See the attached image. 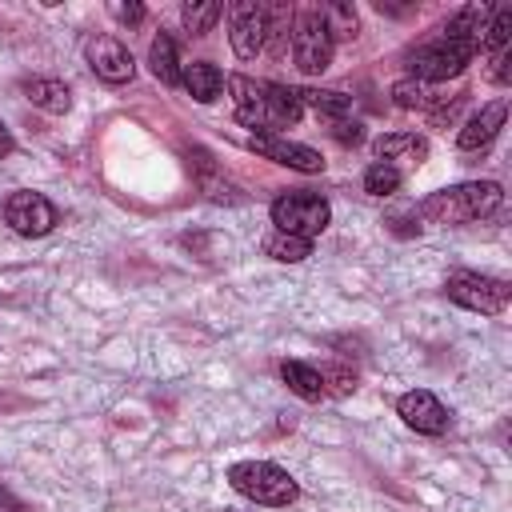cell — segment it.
Wrapping results in <instances>:
<instances>
[{
  "label": "cell",
  "mask_w": 512,
  "mask_h": 512,
  "mask_svg": "<svg viewBox=\"0 0 512 512\" xmlns=\"http://www.w3.org/2000/svg\"><path fill=\"white\" fill-rule=\"evenodd\" d=\"M504 116H508V100H492V104H484L480 112H472V116L464 120V128L456 132V148H460V152H476V148L492 144L496 132L504 128Z\"/></svg>",
  "instance_id": "cell-13"
},
{
  "label": "cell",
  "mask_w": 512,
  "mask_h": 512,
  "mask_svg": "<svg viewBox=\"0 0 512 512\" xmlns=\"http://www.w3.org/2000/svg\"><path fill=\"white\" fill-rule=\"evenodd\" d=\"M508 36H512V8L500 4V8H492L488 24H484V32H480V48H484L488 56H496V52L508 48Z\"/></svg>",
  "instance_id": "cell-22"
},
{
  "label": "cell",
  "mask_w": 512,
  "mask_h": 512,
  "mask_svg": "<svg viewBox=\"0 0 512 512\" xmlns=\"http://www.w3.org/2000/svg\"><path fill=\"white\" fill-rule=\"evenodd\" d=\"M504 192L496 180H464L452 188H440L416 204V212L432 224H472L480 216H492L500 208Z\"/></svg>",
  "instance_id": "cell-2"
},
{
  "label": "cell",
  "mask_w": 512,
  "mask_h": 512,
  "mask_svg": "<svg viewBox=\"0 0 512 512\" xmlns=\"http://www.w3.org/2000/svg\"><path fill=\"white\" fill-rule=\"evenodd\" d=\"M324 380V396H348L356 392V372L348 364H316Z\"/></svg>",
  "instance_id": "cell-26"
},
{
  "label": "cell",
  "mask_w": 512,
  "mask_h": 512,
  "mask_svg": "<svg viewBox=\"0 0 512 512\" xmlns=\"http://www.w3.org/2000/svg\"><path fill=\"white\" fill-rule=\"evenodd\" d=\"M228 92L236 104V120L256 132H276L288 128L304 116V104L296 88L272 84V80H252V76H228Z\"/></svg>",
  "instance_id": "cell-1"
},
{
  "label": "cell",
  "mask_w": 512,
  "mask_h": 512,
  "mask_svg": "<svg viewBox=\"0 0 512 512\" xmlns=\"http://www.w3.org/2000/svg\"><path fill=\"white\" fill-rule=\"evenodd\" d=\"M20 92H24V100H28V104H36L40 112H52V116H60V112H68V108H72V92H68V84H64V80L32 76V80H24V84H20Z\"/></svg>",
  "instance_id": "cell-16"
},
{
  "label": "cell",
  "mask_w": 512,
  "mask_h": 512,
  "mask_svg": "<svg viewBox=\"0 0 512 512\" xmlns=\"http://www.w3.org/2000/svg\"><path fill=\"white\" fill-rule=\"evenodd\" d=\"M444 292H448L452 304H460L468 312H480V316H500L508 308V300H512L508 280L480 276V272H452Z\"/></svg>",
  "instance_id": "cell-7"
},
{
  "label": "cell",
  "mask_w": 512,
  "mask_h": 512,
  "mask_svg": "<svg viewBox=\"0 0 512 512\" xmlns=\"http://www.w3.org/2000/svg\"><path fill=\"white\" fill-rule=\"evenodd\" d=\"M12 148H16V140H12V132L4 128V120H0V160H4V156H8Z\"/></svg>",
  "instance_id": "cell-30"
},
{
  "label": "cell",
  "mask_w": 512,
  "mask_h": 512,
  "mask_svg": "<svg viewBox=\"0 0 512 512\" xmlns=\"http://www.w3.org/2000/svg\"><path fill=\"white\" fill-rule=\"evenodd\" d=\"M320 16H324V28H328L332 44H336V40H356V32H360V16H356L352 4H344V0H336V4H320Z\"/></svg>",
  "instance_id": "cell-20"
},
{
  "label": "cell",
  "mask_w": 512,
  "mask_h": 512,
  "mask_svg": "<svg viewBox=\"0 0 512 512\" xmlns=\"http://www.w3.org/2000/svg\"><path fill=\"white\" fill-rule=\"evenodd\" d=\"M372 156L384 164H424L428 140L416 132H384L372 140Z\"/></svg>",
  "instance_id": "cell-14"
},
{
  "label": "cell",
  "mask_w": 512,
  "mask_h": 512,
  "mask_svg": "<svg viewBox=\"0 0 512 512\" xmlns=\"http://www.w3.org/2000/svg\"><path fill=\"white\" fill-rule=\"evenodd\" d=\"M280 380L288 384V392H296L300 400L316 404L324 396V380H320V368L308 364V360H284L280 364Z\"/></svg>",
  "instance_id": "cell-17"
},
{
  "label": "cell",
  "mask_w": 512,
  "mask_h": 512,
  "mask_svg": "<svg viewBox=\"0 0 512 512\" xmlns=\"http://www.w3.org/2000/svg\"><path fill=\"white\" fill-rule=\"evenodd\" d=\"M84 60H88V68H92L104 84H124V80L136 76L132 52H128L116 36H104V32H96V36L84 40Z\"/></svg>",
  "instance_id": "cell-10"
},
{
  "label": "cell",
  "mask_w": 512,
  "mask_h": 512,
  "mask_svg": "<svg viewBox=\"0 0 512 512\" xmlns=\"http://www.w3.org/2000/svg\"><path fill=\"white\" fill-rule=\"evenodd\" d=\"M248 148L260 152L264 160L284 164V168H296V172H324V156H320L316 148L296 144V140H288V136H280V132H256V136L248 140Z\"/></svg>",
  "instance_id": "cell-12"
},
{
  "label": "cell",
  "mask_w": 512,
  "mask_h": 512,
  "mask_svg": "<svg viewBox=\"0 0 512 512\" xmlns=\"http://www.w3.org/2000/svg\"><path fill=\"white\" fill-rule=\"evenodd\" d=\"M180 84L196 104H212L224 92V72L208 60H192V64H180Z\"/></svg>",
  "instance_id": "cell-15"
},
{
  "label": "cell",
  "mask_w": 512,
  "mask_h": 512,
  "mask_svg": "<svg viewBox=\"0 0 512 512\" xmlns=\"http://www.w3.org/2000/svg\"><path fill=\"white\" fill-rule=\"evenodd\" d=\"M148 68H152V76L160 84H168V88L180 84V60H176V44H172L168 32L152 36V44H148Z\"/></svg>",
  "instance_id": "cell-18"
},
{
  "label": "cell",
  "mask_w": 512,
  "mask_h": 512,
  "mask_svg": "<svg viewBox=\"0 0 512 512\" xmlns=\"http://www.w3.org/2000/svg\"><path fill=\"white\" fill-rule=\"evenodd\" d=\"M400 168L396 164H384V160H372L368 172H364V192L368 196H392L400 188Z\"/></svg>",
  "instance_id": "cell-25"
},
{
  "label": "cell",
  "mask_w": 512,
  "mask_h": 512,
  "mask_svg": "<svg viewBox=\"0 0 512 512\" xmlns=\"http://www.w3.org/2000/svg\"><path fill=\"white\" fill-rule=\"evenodd\" d=\"M0 512H28V508H24L8 488H0Z\"/></svg>",
  "instance_id": "cell-29"
},
{
  "label": "cell",
  "mask_w": 512,
  "mask_h": 512,
  "mask_svg": "<svg viewBox=\"0 0 512 512\" xmlns=\"http://www.w3.org/2000/svg\"><path fill=\"white\" fill-rule=\"evenodd\" d=\"M332 136H336L340 144H352V148H356V144L364 140V128H360L356 120H352V124H348V120H336V128H332Z\"/></svg>",
  "instance_id": "cell-28"
},
{
  "label": "cell",
  "mask_w": 512,
  "mask_h": 512,
  "mask_svg": "<svg viewBox=\"0 0 512 512\" xmlns=\"http://www.w3.org/2000/svg\"><path fill=\"white\" fill-rule=\"evenodd\" d=\"M228 484L236 496L260 504V508H284L300 496V484L272 460H240L228 468Z\"/></svg>",
  "instance_id": "cell-3"
},
{
  "label": "cell",
  "mask_w": 512,
  "mask_h": 512,
  "mask_svg": "<svg viewBox=\"0 0 512 512\" xmlns=\"http://www.w3.org/2000/svg\"><path fill=\"white\" fill-rule=\"evenodd\" d=\"M108 12H112L120 24H128V28L144 20V4H136V0H128V4H108Z\"/></svg>",
  "instance_id": "cell-27"
},
{
  "label": "cell",
  "mask_w": 512,
  "mask_h": 512,
  "mask_svg": "<svg viewBox=\"0 0 512 512\" xmlns=\"http://www.w3.org/2000/svg\"><path fill=\"white\" fill-rule=\"evenodd\" d=\"M224 512H232V508H224Z\"/></svg>",
  "instance_id": "cell-32"
},
{
  "label": "cell",
  "mask_w": 512,
  "mask_h": 512,
  "mask_svg": "<svg viewBox=\"0 0 512 512\" xmlns=\"http://www.w3.org/2000/svg\"><path fill=\"white\" fill-rule=\"evenodd\" d=\"M332 36H328V28H324V16H320V8H296L292 12V60H296V68L300 72H308V76H320L328 64H332Z\"/></svg>",
  "instance_id": "cell-6"
},
{
  "label": "cell",
  "mask_w": 512,
  "mask_h": 512,
  "mask_svg": "<svg viewBox=\"0 0 512 512\" xmlns=\"http://www.w3.org/2000/svg\"><path fill=\"white\" fill-rule=\"evenodd\" d=\"M4 224L20 236H48L56 228V208H52L48 196L20 188L4 200Z\"/></svg>",
  "instance_id": "cell-8"
},
{
  "label": "cell",
  "mask_w": 512,
  "mask_h": 512,
  "mask_svg": "<svg viewBox=\"0 0 512 512\" xmlns=\"http://www.w3.org/2000/svg\"><path fill=\"white\" fill-rule=\"evenodd\" d=\"M332 220V208L324 196L316 192H304V188H292V192H280L272 200V224L276 232H288V236H300V240H312L328 228Z\"/></svg>",
  "instance_id": "cell-5"
},
{
  "label": "cell",
  "mask_w": 512,
  "mask_h": 512,
  "mask_svg": "<svg viewBox=\"0 0 512 512\" xmlns=\"http://www.w3.org/2000/svg\"><path fill=\"white\" fill-rule=\"evenodd\" d=\"M264 252L272 260H280V264H300V260L312 256V240H300V236H288V232H272L264 240Z\"/></svg>",
  "instance_id": "cell-23"
},
{
  "label": "cell",
  "mask_w": 512,
  "mask_h": 512,
  "mask_svg": "<svg viewBox=\"0 0 512 512\" xmlns=\"http://www.w3.org/2000/svg\"><path fill=\"white\" fill-rule=\"evenodd\" d=\"M296 96H300V104H308L324 120H344L352 112V96L332 92V88H296Z\"/></svg>",
  "instance_id": "cell-19"
},
{
  "label": "cell",
  "mask_w": 512,
  "mask_h": 512,
  "mask_svg": "<svg viewBox=\"0 0 512 512\" xmlns=\"http://www.w3.org/2000/svg\"><path fill=\"white\" fill-rule=\"evenodd\" d=\"M476 52H480V40L440 32L436 40L420 44V48L408 56V68H412V80H420V84H436V80H452V76H460V72L472 64Z\"/></svg>",
  "instance_id": "cell-4"
},
{
  "label": "cell",
  "mask_w": 512,
  "mask_h": 512,
  "mask_svg": "<svg viewBox=\"0 0 512 512\" xmlns=\"http://www.w3.org/2000/svg\"><path fill=\"white\" fill-rule=\"evenodd\" d=\"M264 4L256 0H236L228 4V40H232V52L240 60H256L264 52Z\"/></svg>",
  "instance_id": "cell-9"
},
{
  "label": "cell",
  "mask_w": 512,
  "mask_h": 512,
  "mask_svg": "<svg viewBox=\"0 0 512 512\" xmlns=\"http://www.w3.org/2000/svg\"><path fill=\"white\" fill-rule=\"evenodd\" d=\"M396 416H400L408 428H416L420 436H444L448 424H452V412H448L428 388L404 392V396L396 400Z\"/></svg>",
  "instance_id": "cell-11"
},
{
  "label": "cell",
  "mask_w": 512,
  "mask_h": 512,
  "mask_svg": "<svg viewBox=\"0 0 512 512\" xmlns=\"http://www.w3.org/2000/svg\"><path fill=\"white\" fill-rule=\"evenodd\" d=\"M388 96H392V104L404 108V112H412V108H432V88L420 84V80H412V76L396 80V84L388 88Z\"/></svg>",
  "instance_id": "cell-24"
},
{
  "label": "cell",
  "mask_w": 512,
  "mask_h": 512,
  "mask_svg": "<svg viewBox=\"0 0 512 512\" xmlns=\"http://www.w3.org/2000/svg\"><path fill=\"white\" fill-rule=\"evenodd\" d=\"M220 16H224V4H216V0H192V4L180 8V20H184L188 36H208Z\"/></svg>",
  "instance_id": "cell-21"
},
{
  "label": "cell",
  "mask_w": 512,
  "mask_h": 512,
  "mask_svg": "<svg viewBox=\"0 0 512 512\" xmlns=\"http://www.w3.org/2000/svg\"><path fill=\"white\" fill-rule=\"evenodd\" d=\"M0 216H4V204H0Z\"/></svg>",
  "instance_id": "cell-31"
}]
</instances>
